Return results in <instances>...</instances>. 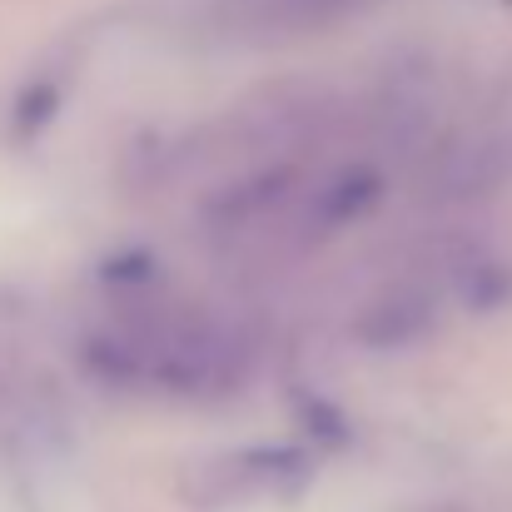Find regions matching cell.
I'll use <instances>...</instances> for the list:
<instances>
[{"label": "cell", "instance_id": "1", "mask_svg": "<svg viewBox=\"0 0 512 512\" xmlns=\"http://www.w3.org/2000/svg\"><path fill=\"white\" fill-rule=\"evenodd\" d=\"M80 363L100 383L140 393H214L239 378V343L194 319H135L80 339Z\"/></svg>", "mask_w": 512, "mask_h": 512}, {"label": "cell", "instance_id": "2", "mask_svg": "<svg viewBox=\"0 0 512 512\" xmlns=\"http://www.w3.org/2000/svg\"><path fill=\"white\" fill-rule=\"evenodd\" d=\"M299 189V170L294 165H269V170H254L234 184H224L214 199H204V224L214 234H244V229H259L269 224Z\"/></svg>", "mask_w": 512, "mask_h": 512}, {"label": "cell", "instance_id": "3", "mask_svg": "<svg viewBox=\"0 0 512 512\" xmlns=\"http://www.w3.org/2000/svg\"><path fill=\"white\" fill-rule=\"evenodd\" d=\"M433 319H438L433 294H423V289H393V294H383V299H373L363 309V319H358L353 334L363 343H378V348H398V343L423 339L433 329Z\"/></svg>", "mask_w": 512, "mask_h": 512}, {"label": "cell", "instance_id": "4", "mask_svg": "<svg viewBox=\"0 0 512 512\" xmlns=\"http://www.w3.org/2000/svg\"><path fill=\"white\" fill-rule=\"evenodd\" d=\"M378 204V174L373 170H343L324 189H314V199L304 204V229L309 234H334L343 224H353L363 209Z\"/></svg>", "mask_w": 512, "mask_h": 512}]
</instances>
